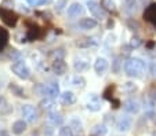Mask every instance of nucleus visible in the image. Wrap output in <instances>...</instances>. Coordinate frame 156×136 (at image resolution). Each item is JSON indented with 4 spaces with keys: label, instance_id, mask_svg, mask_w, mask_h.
Here are the masks:
<instances>
[{
    "label": "nucleus",
    "instance_id": "obj_1",
    "mask_svg": "<svg viewBox=\"0 0 156 136\" xmlns=\"http://www.w3.org/2000/svg\"><path fill=\"white\" fill-rule=\"evenodd\" d=\"M123 70L124 73L129 77H141L142 74L147 71V62L142 61L141 58H136V56H131L124 62L123 65Z\"/></svg>",
    "mask_w": 156,
    "mask_h": 136
},
{
    "label": "nucleus",
    "instance_id": "obj_2",
    "mask_svg": "<svg viewBox=\"0 0 156 136\" xmlns=\"http://www.w3.org/2000/svg\"><path fill=\"white\" fill-rule=\"evenodd\" d=\"M21 117H22L28 124H33V122H36L39 118V111L32 104H22V106H21Z\"/></svg>",
    "mask_w": 156,
    "mask_h": 136
},
{
    "label": "nucleus",
    "instance_id": "obj_3",
    "mask_svg": "<svg viewBox=\"0 0 156 136\" xmlns=\"http://www.w3.org/2000/svg\"><path fill=\"white\" fill-rule=\"evenodd\" d=\"M11 71L21 80H28L30 77V70L27 66V63H24L22 61H17L11 65Z\"/></svg>",
    "mask_w": 156,
    "mask_h": 136
},
{
    "label": "nucleus",
    "instance_id": "obj_4",
    "mask_svg": "<svg viewBox=\"0 0 156 136\" xmlns=\"http://www.w3.org/2000/svg\"><path fill=\"white\" fill-rule=\"evenodd\" d=\"M0 17H2V21L10 28H14L18 22V18H20L17 12L9 8H0Z\"/></svg>",
    "mask_w": 156,
    "mask_h": 136
},
{
    "label": "nucleus",
    "instance_id": "obj_5",
    "mask_svg": "<svg viewBox=\"0 0 156 136\" xmlns=\"http://www.w3.org/2000/svg\"><path fill=\"white\" fill-rule=\"evenodd\" d=\"M90 68V58L87 55H76L73 59V69L76 73H83V71L88 70Z\"/></svg>",
    "mask_w": 156,
    "mask_h": 136
},
{
    "label": "nucleus",
    "instance_id": "obj_6",
    "mask_svg": "<svg viewBox=\"0 0 156 136\" xmlns=\"http://www.w3.org/2000/svg\"><path fill=\"white\" fill-rule=\"evenodd\" d=\"M40 91H41V95H46L48 98H54V99H55L57 96H59V94H61V92H59V85L55 83V81L44 84V85L40 88Z\"/></svg>",
    "mask_w": 156,
    "mask_h": 136
},
{
    "label": "nucleus",
    "instance_id": "obj_7",
    "mask_svg": "<svg viewBox=\"0 0 156 136\" xmlns=\"http://www.w3.org/2000/svg\"><path fill=\"white\" fill-rule=\"evenodd\" d=\"M87 7L88 10H90V12H91L93 15H94L95 18H98V19H102V18H105V10L101 7L100 3H97L95 0H88L87 2Z\"/></svg>",
    "mask_w": 156,
    "mask_h": 136
},
{
    "label": "nucleus",
    "instance_id": "obj_8",
    "mask_svg": "<svg viewBox=\"0 0 156 136\" xmlns=\"http://www.w3.org/2000/svg\"><path fill=\"white\" fill-rule=\"evenodd\" d=\"M109 69V62L106 58H104V56H98L97 59H95L94 62V70L95 73L98 74V76H104V74L108 71Z\"/></svg>",
    "mask_w": 156,
    "mask_h": 136
},
{
    "label": "nucleus",
    "instance_id": "obj_9",
    "mask_svg": "<svg viewBox=\"0 0 156 136\" xmlns=\"http://www.w3.org/2000/svg\"><path fill=\"white\" fill-rule=\"evenodd\" d=\"M86 107L90 111H100L101 107H102V103H101V99L98 98L97 94H90L87 99V103H86Z\"/></svg>",
    "mask_w": 156,
    "mask_h": 136
},
{
    "label": "nucleus",
    "instance_id": "obj_10",
    "mask_svg": "<svg viewBox=\"0 0 156 136\" xmlns=\"http://www.w3.org/2000/svg\"><path fill=\"white\" fill-rule=\"evenodd\" d=\"M131 125H133L131 117H129V115H122V117L118 118V121H116V129H118L119 132H127V131H130Z\"/></svg>",
    "mask_w": 156,
    "mask_h": 136
},
{
    "label": "nucleus",
    "instance_id": "obj_11",
    "mask_svg": "<svg viewBox=\"0 0 156 136\" xmlns=\"http://www.w3.org/2000/svg\"><path fill=\"white\" fill-rule=\"evenodd\" d=\"M51 70L57 74V76H62L68 71V65L64 59H54L51 63Z\"/></svg>",
    "mask_w": 156,
    "mask_h": 136
},
{
    "label": "nucleus",
    "instance_id": "obj_12",
    "mask_svg": "<svg viewBox=\"0 0 156 136\" xmlns=\"http://www.w3.org/2000/svg\"><path fill=\"white\" fill-rule=\"evenodd\" d=\"M59 102H61L64 106H72V104L76 103V95L72 91H64L59 94Z\"/></svg>",
    "mask_w": 156,
    "mask_h": 136
},
{
    "label": "nucleus",
    "instance_id": "obj_13",
    "mask_svg": "<svg viewBox=\"0 0 156 136\" xmlns=\"http://www.w3.org/2000/svg\"><path fill=\"white\" fill-rule=\"evenodd\" d=\"M39 106H40V109L43 110V111H46L48 114V113L51 111H55L57 110V103L55 101H54V98H44L40 101V103H39Z\"/></svg>",
    "mask_w": 156,
    "mask_h": 136
},
{
    "label": "nucleus",
    "instance_id": "obj_14",
    "mask_svg": "<svg viewBox=\"0 0 156 136\" xmlns=\"http://www.w3.org/2000/svg\"><path fill=\"white\" fill-rule=\"evenodd\" d=\"M140 109H141L140 103L137 101H134V99H127L123 103V110L127 114H137L140 111Z\"/></svg>",
    "mask_w": 156,
    "mask_h": 136
},
{
    "label": "nucleus",
    "instance_id": "obj_15",
    "mask_svg": "<svg viewBox=\"0 0 156 136\" xmlns=\"http://www.w3.org/2000/svg\"><path fill=\"white\" fill-rule=\"evenodd\" d=\"M41 36V29L37 26L36 24H28V29H27V38L33 41V40H37Z\"/></svg>",
    "mask_w": 156,
    "mask_h": 136
},
{
    "label": "nucleus",
    "instance_id": "obj_16",
    "mask_svg": "<svg viewBox=\"0 0 156 136\" xmlns=\"http://www.w3.org/2000/svg\"><path fill=\"white\" fill-rule=\"evenodd\" d=\"M144 19L153 25L156 28V3L149 4L147 7V10L144 11Z\"/></svg>",
    "mask_w": 156,
    "mask_h": 136
},
{
    "label": "nucleus",
    "instance_id": "obj_17",
    "mask_svg": "<svg viewBox=\"0 0 156 136\" xmlns=\"http://www.w3.org/2000/svg\"><path fill=\"white\" fill-rule=\"evenodd\" d=\"M77 25H79V28L83 30H91V29H95V28H97L98 22H97V19H94V18L87 17V18H82Z\"/></svg>",
    "mask_w": 156,
    "mask_h": 136
},
{
    "label": "nucleus",
    "instance_id": "obj_18",
    "mask_svg": "<svg viewBox=\"0 0 156 136\" xmlns=\"http://www.w3.org/2000/svg\"><path fill=\"white\" fill-rule=\"evenodd\" d=\"M66 12H68V17L76 18L83 14V6L80 3H77V2H75V3H72L71 6L66 8Z\"/></svg>",
    "mask_w": 156,
    "mask_h": 136
},
{
    "label": "nucleus",
    "instance_id": "obj_19",
    "mask_svg": "<svg viewBox=\"0 0 156 136\" xmlns=\"http://www.w3.org/2000/svg\"><path fill=\"white\" fill-rule=\"evenodd\" d=\"M48 121H50V124L53 127H61L64 124V117H62L61 113H58L55 110V111L48 113Z\"/></svg>",
    "mask_w": 156,
    "mask_h": 136
},
{
    "label": "nucleus",
    "instance_id": "obj_20",
    "mask_svg": "<svg viewBox=\"0 0 156 136\" xmlns=\"http://www.w3.org/2000/svg\"><path fill=\"white\" fill-rule=\"evenodd\" d=\"M27 124H28V122L25 121L24 118H22V120H17V121L12 124V127H11L12 133H15V135H21V133H24L25 131H27Z\"/></svg>",
    "mask_w": 156,
    "mask_h": 136
},
{
    "label": "nucleus",
    "instance_id": "obj_21",
    "mask_svg": "<svg viewBox=\"0 0 156 136\" xmlns=\"http://www.w3.org/2000/svg\"><path fill=\"white\" fill-rule=\"evenodd\" d=\"M12 113V106L4 96H0V114L9 115Z\"/></svg>",
    "mask_w": 156,
    "mask_h": 136
},
{
    "label": "nucleus",
    "instance_id": "obj_22",
    "mask_svg": "<svg viewBox=\"0 0 156 136\" xmlns=\"http://www.w3.org/2000/svg\"><path fill=\"white\" fill-rule=\"evenodd\" d=\"M100 4H101V7L108 12H115L116 11V4H115L113 0H101Z\"/></svg>",
    "mask_w": 156,
    "mask_h": 136
},
{
    "label": "nucleus",
    "instance_id": "obj_23",
    "mask_svg": "<svg viewBox=\"0 0 156 136\" xmlns=\"http://www.w3.org/2000/svg\"><path fill=\"white\" fill-rule=\"evenodd\" d=\"M9 43V32L0 28V51H3Z\"/></svg>",
    "mask_w": 156,
    "mask_h": 136
},
{
    "label": "nucleus",
    "instance_id": "obj_24",
    "mask_svg": "<svg viewBox=\"0 0 156 136\" xmlns=\"http://www.w3.org/2000/svg\"><path fill=\"white\" fill-rule=\"evenodd\" d=\"M97 43L93 40V38H88V37H86V38H82V40H77L76 41V45L79 48H90L91 45H95Z\"/></svg>",
    "mask_w": 156,
    "mask_h": 136
},
{
    "label": "nucleus",
    "instance_id": "obj_25",
    "mask_svg": "<svg viewBox=\"0 0 156 136\" xmlns=\"http://www.w3.org/2000/svg\"><path fill=\"white\" fill-rule=\"evenodd\" d=\"M106 132H108V129H106L105 124H97L91 129V133L95 136H104V135H106Z\"/></svg>",
    "mask_w": 156,
    "mask_h": 136
},
{
    "label": "nucleus",
    "instance_id": "obj_26",
    "mask_svg": "<svg viewBox=\"0 0 156 136\" xmlns=\"http://www.w3.org/2000/svg\"><path fill=\"white\" fill-rule=\"evenodd\" d=\"M71 84L75 85V87H79V88H83L84 84H86V80H84V77H82V76L77 74V76L71 77Z\"/></svg>",
    "mask_w": 156,
    "mask_h": 136
},
{
    "label": "nucleus",
    "instance_id": "obj_27",
    "mask_svg": "<svg viewBox=\"0 0 156 136\" xmlns=\"http://www.w3.org/2000/svg\"><path fill=\"white\" fill-rule=\"evenodd\" d=\"M10 91L12 92V95H15V96H18V98H25L24 89L21 88V87H18L17 84H10Z\"/></svg>",
    "mask_w": 156,
    "mask_h": 136
},
{
    "label": "nucleus",
    "instance_id": "obj_28",
    "mask_svg": "<svg viewBox=\"0 0 156 136\" xmlns=\"http://www.w3.org/2000/svg\"><path fill=\"white\" fill-rule=\"evenodd\" d=\"M122 6L126 11H130L133 10V7L136 6V0H122Z\"/></svg>",
    "mask_w": 156,
    "mask_h": 136
},
{
    "label": "nucleus",
    "instance_id": "obj_29",
    "mask_svg": "<svg viewBox=\"0 0 156 136\" xmlns=\"http://www.w3.org/2000/svg\"><path fill=\"white\" fill-rule=\"evenodd\" d=\"M69 127H71L72 129H75V131H83L82 122H80L77 118H72L71 120V125H69Z\"/></svg>",
    "mask_w": 156,
    "mask_h": 136
},
{
    "label": "nucleus",
    "instance_id": "obj_30",
    "mask_svg": "<svg viewBox=\"0 0 156 136\" xmlns=\"http://www.w3.org/2000/svg\"><path fill=\"white\" fill-rule=\"evenodd\" d=\"M72 131L71 127H62L59 129V136H72Z\"/></svg>",
    "mask_w": 156,
    "mask_h": 136
},
{
    "label": "nucleus",
    "instance_id": "obj_31",
    "mask_svg": "<svg viewBox=\"0 0 156 136\" xmlns=\"http://www.w3.org/2000/svg\"><path fill=\"white\" fill-rule=\"evenodd\" d=\"M64 55H65V52H64V50H55L53 54H51V56H53L54 59H64Z\"/></svg>",
    "mask_w": 156,
    "mask_h": 136
},
{
    "label": "nucleus",
    "instance_id": "obj_32",
    "mask_svg": "<svg viewBox=\"0 0 156 136\" xmlns=\"http://www.w3.org/2000/svg\"><path fill=\"white\" fill-rule=\"evenodd\" d=\"M141 38L140 37H133L131 38V41H130V47L131 48H138L140 45H141Z\"/></svg>",
    "mask_w": 156,
    "mask_h": 136
},
{
    "label": "nucleus",
    "instance_id": "obj_33",
    "mask_svg": "<svg viewBox=\"0 0 156 136\" xmlns=\"http://www.w3.org/2000/svg\"><path fill=\"white\" fill-rule=\"evenodd\" d=\"M48 0H28V3L30 6H41V4H46Z\"/></svg>",
    "mask_w": 156,
    "mask_h": 136
},
{
    "label": "nucleus",
    "instance_id": "obj_34",
    "mask_svg": "<svg viewBox=\"0 0 156 136\" xmlns=\"http://www.w3.org/2000/svg\"><path fill=\"white\" fill-rule=\"evenodd\" d=\"M124 89H129V92H134V91H137V87L134 85V84H131V83H126Z\"/></svg>",
    "mask_w": 156,
    "mask_h": 136
},
{
    "label": "nucleus",
    "instance_id": "obj_35",
    "mask_svg": "<svg viewBox=\"0 0 156 136\" xmlns=\"http://www.w3.org/2000/svg\"><path fill=\"white\" fill-rule=\"evenodd\" d=\"M113 66H115L113 71L118 74V73H119V66H120V62H119V59H115V61H113Z\"/></svg>",
    "mask_w": 156,
    "mask_h": 136
},
{
    "label": "nucleus",
    "instance_id": "obj_36",
    "mask_svg": "<svg viewBox=\"0 0 156 136\" xmlns=\"http://www.w3.org/2000/svg\"><path fill=\"white\" fill-rule=\"evenodd\" d=\"M149 95H151L149 98H151V99H152V101H153V102H155V101H156V88H152V89H151Z\"/></svg>",
    "mask_w": 156,
    "mask_h": 136
},
{
    "label": "nucleus",
    "instance_id": "obj_37",
    "mask_svg": "<svg viewBox=\"0 0 156 136\" xmlns=\"http://www.w3.org/2000/svg\"><path fill=\"white\" fill-rule=\"evenodd\" d=\"M151 73H152L153 76L156 77V61L152 63V66H151Z\"/></svg>",
    "mask_w": 156,
    "mask_h": 136
},
{
    "label": "nucleus",
    "instance_id": "obj_38",
    "mask_svg": "<svg viewBox=\"0 0 156 136\" xmlns=\"http://www.w3.org/2000/svg\"><path fill=\"white\" fill-rule=\"evenodd\" d=\"M46 128H47V131L44 129V135H47V136L53 135V128H51V127H46Z\"/></svg>",
    "mask_w": 156,
    "mask_h": 136
},
{
    "label": "nucleus",
    "instance_id": "obj_39",
    "mask_svg": "<svg viewBox=\"0 0 156 136\" xmlns=\"http://www.w3.org/2000/svg\"><path fill=\"white\" fill-rule=\"evenodd\" d=\"M64 3H65V0H61V2L57 4V7H58V11H61V10H62V6H64Z\"/></svg>",
    "mask_w": 156,
    "mask_h": 136
},
{
    "label": "nucleus",
    "instance_id": "obj_40",
    "mask_svg": "<svg viewBox=\"0 0 156 136\" xmlns=\"http://www.w3.org/2000/svg\"><path fill=\"white\" fill-rule=\"evenodd\" d=\"M153 136H156V132H155V133H153Z\"/></svg>",
    "mask_w": 156,
    "mask_h": 136
},
{
    "label": "nucleus",
    "instance_id": "obj_41",
    "mask_svg": "<svg viewBox=\"0 0 156 136\" xmlns=\"http://www.w3.org/2000/svg\"><path fill=\"white\" fill-rule=\"evenodd\" d=\"M155 122H156V120H155Z\"/></svg>",
    "mask_w": 156,
    "mask_h": 136
},
{
    "label": "nucleus",
    "instance_id": "obj_42",
    "mask_svg": "<svg viewBox=\"0 0 156 136\" xmlns=\"http://www.w3.org/2000/svg\"><path fill=\"white\" fill-rule=\"evenodd\" d=\"M0 87H2V85H0Z\"/></svg>",
    "mask_w": 156,
    "mask_h": 136
}]
</instances>
